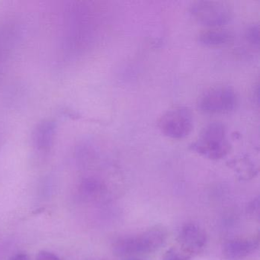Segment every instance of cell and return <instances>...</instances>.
<instances>
[{
  "label": "cell",
  "instance_id": "cell-1",
  "mask_svg": "<svg viewBox=\"0 0 260 260\" xmlns=\"http://www.w3.org/2000/svg\"><path fill=\"white\" fill-rule=\"evenodd\" d=\"M191 148L201 156L213 160L225 157L231 148L226 127L220 122L208 124L191 144Z\"/></svg>",
  "mask_w": 260,
  "mask_h": 260
},
{
  "label": "cell",
  "instance_id": "cell-8",
  "mask_svg": "<svg viewBox=\"0 0 260 260\" xmlns=\"http://www.w3.org/2000/svg\"><path fill=\"white\" fill-rule=\"evenodd\" d=\"M232 36L225 30H208L199 36V42L208 47L220 46L231 42Z\"/></svg>",
  "mask_w": 260,
  "mask_h": 260
},
{
  "label": "cell",
  "instance_id": "cell-10",
  "mask_svg": "<svg viewBox=\"0 0 260 260\" xmlns=\"http://www.w3.org/2000/svg\"><path fill=\"white\" fill-rule=\"evenodd\" d=\"M246 37L249 42L258 45L259 43V26L258 25H250L246 31Z\"/></svg>",
  "mask_w": 260,
  "mask_h": 260
},
{
  "label": "cell",
  "instance_id": "cell-11",
  "mask_svg": "<svg viewBox=\"0 0 260 260\" xmlns=\"http://www.w3.org/2000/svg\"><path fill=\"white\" fill-rule=\"evenodd\" d=\"M36 260H60L57 255L46 250L40 251L38 253Z\"/></svg>",
  "mask_w": 260,
  "mask_h": 260
},
{
  "label": "cell",
  "instance_id": "cell-9",
  "mask_svg": "<svg viewBox=\"0 0 260 260\" xmlns=\"http://www.w3.org/2000/svg\"><path fill=\"white\" fill-rule=\"evenodd\" d=\"M191 258L187 256L183 252H181L176 246L170 248L165 255H164L162 260H190Z\"/></svg>",
  "mask_w": 260,
  "mask_h": 260
},
{
  "label": "cell",
  "instance_id": "cell-2",
  "mask_svg": "<svg viewBox=\"0 0 260 260\" xmlns=\"http://www.w3.org/2000/svg\"><path fill=\"white\" fill-rule=\"evenodd\" d=\"M167 232L162 226H154L135 236L120 240L116 246L118 253L123 255L148 254L160 249Z\"/></svg>",
  "mask_w": 260,
  "mask_h": 260
},
{
  "label": "cell",
  "instance_id": "cell-5",
  "mask_svg": "<svg viewBox=\"0 0 260 260\" xmlns=\"http://www.w3.org/2000/svg\"><path fill=\"white\" fill-rule=\"evenodd\" d=\"M190 13L199 23L209 27L224 25L231 19L229 7L217 1H197L190 7Z\"/></svg>",
  "mask_w": 260,
  "mask_h": 260
},
{
  "label": "cell",
  "instance_id": "cell-7",
  "mask_svg": "<svg viewBox=\"0 0 260 260\" xmlns=\"http://www.w3.org/2000/svg\"><path fill=\"white\" fill-rule=\"evenodd\" d=\"M258 239L239 238L229 240L223 245V253L229 260H241L258 249Z\"/></svg>",
  "mask_w": 260,
  "mask_h": 260
},
{
  "label": "cell",
  "instance_id": "cell-3",
  "mask_svg": "<svg viewBox=\"0 0 260 260\" xmlns=\"http://www.w3.org/2000/svg\"><path fill=\"white\" fill-rule=\"evenodd\" d=\"M158 127L166 136L182 139L188 136L192 131V113L189 109L183 106L173 108L161 116Z\"/></svg>",
  "mask_w": 260,
  "mask_h": 260
},
{
  "label": "cell",
  "instance_id": "cell-13",
  "mask_svg": "<svg viewBox=\"0 0 260 260\" xmlns=\"http://www.w3.org/2000/svg\"><path fill=\"white\" fill-rule=\"evenodd\" d=\"M135 260H141V259H135Z\"/></svg>",
  "mask_w": 260,
  "mask_h": 260
},
{
  "label": "cell",
  "instance_id": "cell-4",
  "mask_svg": "<svg viewBox=\"0 0 260 260\" xmlns=\"http://www.w3.org/2000/svg\"><path fill=\"white\" fill-rule=\"evenodd\" d=\"M235 91L228 86H217L204 92L198 102V108L207 114L226 113L235 109Z\"/></svg>",
  "mask_w": 260,
  "mask_h": 260
},
{
  "label": "cell",
  "instance_id": "cell-12",
  "mask_svg": "<svg viewBox=\"0 0 260 260\" xmlns=\"http://www.w3.org/2000/svg\"><path fill=\"white\" fill-rule=\"evenodd\" d=\"M10 260H30L28 255L25 253H19L14 255Z\"/></svg>",
  "mask_w": 260,
  "mask_h": 260
},
{
  "label": "cell",
  "instance_id": "cell-6",
  "mask_svg": "<svg viewBox=\"0 0 260 260\" xmlns=\"http://www.w3.org/2000/svg\"><path fill=\"white\" fill-rule=\"evenodd\" d=\"M207 235L203 228L196 223H188L181 230L176 247L190 258L200 254L205 249Z\"/></svg>",
  "mask_w": 260,
  "mask_h": 260
}]
</instances>
